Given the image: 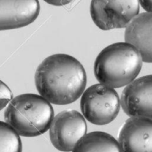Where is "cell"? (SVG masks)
I'll use <instances>...</instances> for the list:
<instances>
[{"label": "cell", "mask_w": 152, "mask_h": 152, "mask_svg": "<svg viewBox=\"0 0 152 152\" xmlns=\"http://www.w3.org/2000/svg\"><path fill=\"white\" fill-rule=\"evenodd\" d=\"M72 152H122L119 142L113 136L102 131L85 134Z\"/></svg>", "instance_id": "11"}, {"label": "cell", "mask_w": 152, "mask_h": 152, "mask_svg": "<svg viewBox=\"0 0 152 152\" xmlns=\"http://www.w3.org/2000/svg\"><path fill=\"white\" fill-rule=\"evenodd\" d=\"M80 104L84 119L96 125L112 122L120 110L117 92L102 84H94L84 90Z\"/></svg>", "instance_id": "4"}, {"label": "cell", "mask_w": 152, "mask_h": 152, "mask_svg": "<svg viewBox=\"0 0 152 152\" xmlns=\"http://www.w3.org/2000/svg\"><path fill=\"white\" fill-rule=\"evenodd\" d=\"M142 61L136 48L127 43H116L101 51L94 63V75L100 84L120 88L136 79Z\"/></svg>", "instance_id": "2"}, {"label": "cell", "mask_w": 152, "mask_h": 152, "mask_svg": "<svg viewBox=\"0 0 152 152\" xmlns=\"http://www.w3.org/2000/svg\"><path fill=\"white\" fill-rule=\"evenodd\" d=\"M38 0H0V31L25 27L40 14Z\"/></svg>", "instance_id": "9"}, {"label": "cell", "mask_w": 152, "mask_h": 152, "mask_svg": "<svg viewBox=\"0 0 152 152\" xmlns=\"http://www.w3.org/2000/svg\"><path fill=\"white\" fill-rule=\"evenodd\" d=\"M83 115L75 110H65L54 116L49 127L52 144L58 151L69 152L87 133Z\"/></svg>", "instance_id": "6"}, {"label": "cell", "mask_w": 152, "mask_h": 152, "mask_svg": "<svg viewBox=\"0 0 152 152\" xmlns=\"http://www.w3.org/2000/svg\"><path fill=\"white\" fill-rule=\"evenodd\" d=\"M90 15L93 23L104 31L122 28L139 14L138 0H91Z\"/></svg>", "instance_id": "5"}, {"label": "cell", "mask_w": 152, "mask_h": 152, "mask_svg": "<svg viewBox=\"0 0 152 152\" xmlns=\"http://www.w3.org/2000/svg\"><path fill=\"white\" fill-rule=\"evenodd\" d=\"M12 99L13 93L11 89L0 80V111L8 104Z\"/></svg>", "instance_id": "13"}, {"label": "cell", "mask_w": 152, "mask_h": 152, "mask_svg": "<svg viewBox=\"0 0 152 152\" xmlns=\"http://www.w3.org/2000/svg\"><path fill=\"white\" fill-rule=\"evenodd\" d=\"M19 134L8 123L0 121V152H22Z\"/></svg>", "instance_id": "12"}, {"label": "cell", "mask_w": 152, "mask_h": 152, "mask_svg": "<svg viewBox=\"0 0 152 152\" xmlns=\"http://www.w3.org/2000/svg\"><path fill=\"white\" fill-rule=\"evenodd\" d=\"M34 81L38 93L49 103L65 105L81 97L87 85V74L74 57L55 54L38 66Z\"/></svg>", "instance_id": "1"}, {"label": "cell", "mask_w": 152, "mask_h": 152, "mask_svg": "<svg viewBox=\"0 0 152 152\" xmlns=\"http://www.w3.org/2000/svg\"><path fill=\"white\" fill-rule=\"evenodd\" d=\"M43 1L54 6H64L69 4L73 0H43Z\"/></svg>", "instance_id": "14"}, {"label": "cell", "mask_w": 152, "mask_h": 152, "mask_svg": "<svg viewBox=\"0 0 152 152\" xmlns=\"http://www.w3.org/2000/svg\"><path fill=\"white\" fill-rule=\"evenodd\" d=\"M138 2L142 7L143 9L148 13H151L152 11V0H138Z\"/></svg>", "instance_id": "15"}, {"label": "cell", "mask_w": 152, "mask_h": 152, "mask_svg": "<svg viewBox=\"0 0 152 152\" xmlns=\"http://www.w3.org/2000/svg\"><path fill=\"white\" fill-rule=\"evenodd\" d=\"M122 152H152V120L131 117L125 121L119 134Z\"/></svg>", "instance_id": "8"}, {"label": "cell", "mask_w": 152, "mask_h": 152, "mask_svg": "<svg viewBox=\"0 0 152 152\" xmlns=\"http://www.w3.org/2000/svg\"><path fill=\"white\" fill-rule=\"evenodd\" d=\"M152 14L151 13L138 14L126 26L125 43L137 49L142 61L151 63L152 61Z\"/></svg>", "instance_id": "10"}, {"label": "cell", "mask_w": 152, "mask_h": 152, "mask_svg": "<svg viewBox=\"0 0 152 152\" xmlns=\"http://www.w3.org/2000/svg\"><path fill=\"white\" fill-rule=\"evenodd\" d=\"M4 117L19 136L34 137L49 129L54 110L51 103L40 95L24 93L11 99Z\"/></svg>", "instance_id": "3"}, {"label": "cell", "mask_w": 152, "mask_h": 152, "mask_svg": "<svg viewBox=\"0 0 152 152\" xmlns=\"http://www.w3.org/2000/svg\"><path fill=\"white\" fill-rule=\"evenodd\" d=\"M120 104L131 117L152 119V76L145 75L134 80L124 89Z\"/></svg>", "instance_id": "7"}]
</instances>
